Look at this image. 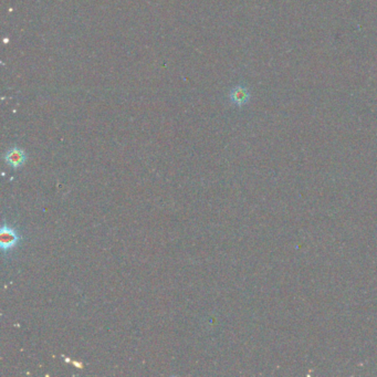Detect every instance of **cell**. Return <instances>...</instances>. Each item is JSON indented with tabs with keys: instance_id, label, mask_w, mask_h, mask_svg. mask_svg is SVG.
<instances>
[{
	"instance_id": "1",
	"label": "cell",
	"mask_w": 377,
	"mask_h": 377,
	"mask_svg": "<svg viewBox=\"0 0 377 377\" xmlns=\"http://www.w3.org/2000/svg\"><path fill=\"white\" fill-rule=\"evenodd\" d=\"M21 241V236L17 231V229L4 222L0 229V247L4 252H9L15 249L19 242Z\"/></svg>"
},
{
	"instance_id": "3",
	"label": "cell",
	"mask_w": 377,
	"mask_h": 377,
	"mask_svg": "<svg viewBox=\"0 0 377 377\" xmlns=\"http://www.w3.org/2000/svg\"><path fill=\"white\" fill-rule=\"evenodd\" d=\"M230 100L237 106H242L247 104L249 100H250V92L248 91L247 88L238 85L234 88L231 92H230Z\"/></svg>"
},
{
	"instance_id": "2",
	"label": "cell",
	"mask_w": 377,
	"mask_h": 377,
	"mask_svg": "<svg viewBox=\"0 0 377 377\" xmlns=\"http://www.w3.org/2000/svg\"><path fill=\"white\" fill-rule=\"evenodd\" d=\"M5 161L11 168L18 169L22 167L25 161H27V154L22 149L12 148L5 154Z\"/></svg>"
}]
</instances>
